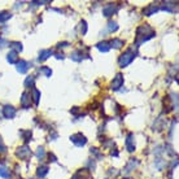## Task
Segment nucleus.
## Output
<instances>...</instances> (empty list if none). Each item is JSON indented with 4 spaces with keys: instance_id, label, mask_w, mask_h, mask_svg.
I'll return each instance as SVG.
<instances>
[{
    "instance_id": "obj_1",
    "label": "nucleus",
    "mask_w": 179,
    "mask_h": 179,
    "mask_svg": "<svg viewBox=\"0 0 179 179\" xmlns=\"http://www.w3.org/2000/svg\"><path fill=\"white\" fill-rule=\"evenodd\" d=\"M155 36V31L152 30V27L148 26V25H144V26H140L136 31V44H140L143 42L148 40V39L153 38Z\"/></svg>"
},
{
    "instance_id": "obj_2",
    "label": "nucleus",
    "mask_w": 179,
    "mask_h": 179,
    "mask_svg": "<svg viewBox=\"0 0 179 179\" xmlns=\"http://www.w3.org/2000/svg\"><path fill=\"white\" fill-rule=\"evenodd\" d=\"M134 57H135V53L133 52V49H127V51H126L123 55H121V57H119V66H121V68L127 66L128 64L134 60Z\"/></svg>"
},
{
    "instance_id": "obj_3",
    "label": "nucleus",
    "mask_w": 179,
    "mask_h": 179,
    "mask_svg": "<svg viewBox=\"0 0 179 179\" xmlns=\"http://www.w3.org/2000/svg\"><path fill=\"white\" fill-rule=\"evenodd\" d=\"M70 139H71L73 143H74L75 145H78V147H82V145H85L86 143H87V139H86L82 134H75V135H73Z\"/></svg>"
},
{
    "instance_id": "obj_4",
    "label": "nucleus",
    "mask_w": 179,
    "mask_h": 179,
    "mask_svg": "<svg viewBox=\"0 0 179 179\" xmlns=\"http://www.w3.org/2000/svg\"><path fill=\"white\" fill-rule=\"evenodd\" d=\"M122 85H123V77H122V74H117L112 82V90L117 91V90H119V87H122Z\"/></svg>"
},
{
    "instance_id": "obj_5",
    "label": "nucleus",
    "mask_w": 179,
    "mask_h": 179,
    "mask_svg": "<svg viewBox=\"0 0 179 179\" xmlns=\"http://www.w3.org/2000/svg\"><path fill=\"white\" fill-rule=\"evenodd\" d=\"M17 156L19 158H27L31 156V151L27 147H22V148H18L17 151Z\"/></svg>"
},
{
    "instance_id": "obj_6",
    "label": "nucleus",
    "mask_w": 179,
    "mask_h": 179,
    "mask_svg": "<svg viewBox=\"0 0 179 179\" xmlns=\"http://www.w3.org/2000/svg\"><path fill=\"white\" fill-rule=\"evenodd\" d=\"M126 148H127L128 152L135 151V142H134V135L133 134H128L127 139H126Z\"/></svg>"
},
{
    "instance_id": "obj_7",
    "label": "nucleus",
    "mask_w": 179,
    "mask_h": 179,
    "mask_svg": "<svg viewBox=\"0 0 179 179\" xmlns=\"http://www.w3.org/2000/svg\"><path fill=\"white\" fill-rule=\"evenodd\" d=\"M3 114H4L5 118H13V117L16 116V109L13 107H9V105H7L4 109H3Z\"/></svg>"
},
{
    "instance_id": "obj_8",
    "label": "nucleus",
    "mask_w": 179,
    "mask_h": 179,
    "mask_svg": "<svg viewBox=\"0 0 179 179\" xmlns=\"http://www.w3.org/2000/svg\"><path fill=\"white\" fill-rule=\"evenodd\" d=\"M27 69H29V64L26 62V61H24V60H19V62H17V70L19 73H26L27 71Z\"/></svg>"
},
{
    "instance_id": "obj_9",
    "label": "nucleus",
    "mask_w": 179,
    "mask_h": 179,
    "mask_svg": "<svg viewBox=\"0 0 179 179\" xmlns=\"http://www.w3.org/2000/svg\"><path fill=\"white\" fill-rule=\"evenodd\" d=\"M114 12H116V8H114L113 4H109L107 7H104V9H103V13H104L105 17H110Z\"/></svg>"
},
{
    "instance_id": "obj_10",
    "label": "nucleus",
    "mask_w": 179,
    "mask_h": 179,
    "mask_svg": "<svg viewBox=\"0 0 179 179\" xmlns=\"http://www.w3.org/2000/svg\"><path fill=\"white\" fill-rule=\"evenodd\" d=\"M157 10H158V7H157V5L151 4L149 7L144 8V9H143V13H144L145 16H151V15H153L155 12H157Z\"/></svg>"
},
{
    "instance_id": "obj_11",
    "label": "nucleus",
    "mask_w": 179,
    "mask_h": 179,
    "mask_svg": "<svg viewBox=\"0 0 179 179\" xmlns=\"http://www.w3.org/2000/svg\"><path fill=\"white\" fill-rule=\"evenodd\" d=\"M30 96H29V94H22V97H21V104H22V107L24 108H29L30 107Z\"/></svg>"
},
{
    "instance_id": "obj_12",
    "label": "nucleus",
    "mask_w": 179,
    "mask_h": 179,
    "mask_svg": "<svg viewBox=\"0 0 179 179\" xmlns=\"http://www.w3.org/2000/svg\"><path fill=\"white\" fill-rule=\"evenodd\" d=\"M7 60H8V62H9V64H16V62H17V60H18L17 52H16V51L9 52L8 56H7Z\"/></svg>"
},
{
    "instance_id": "obj_13",
    "label": "nucleus",
    "mask_w": 179,
    "mask_h": 179,
    "mask_svg": "<svg viewBox=\"0 0 179 179\" xmlns=\"http://www.w3.org/2000/svg\"><path fill=\"white\" fill-rule=\"evenodd\" d=\"M52 55V51L51 49H47V51H42L40 55H39V61H44Z\"/></svg>"
},
{
    "instance_id": "obj_14",
    "label": "nucleus",
    "mask_w": 179,
    "mask_h": 179,
    "mask_svg": "<svg viewBox=\"0 0 179 179\" xmlns=\"http://www.w3.org/2000/svg\"><path fill=\"white\" fill-rule=\"evenodd\" d=\"M31 94H33V100H34L35 105H38V103H39V97H40V92H39L36 88H33V90H31Z\"/></svg>"
},
{
    "instance_id": "obj_15",
    "label": "nucleus",
    "mask_w": 179,
    "mask_h": 179,
    "mask_svg": "<svg viewBox=\"0 0 179 179\" xmlns=\"http://www.w3.org/2000/svg\"><path fill=\"white\" fill-rule=\"evenodd\" d=\"M109 43H107V42H103V43H99L97 44V49H100L101 52H108L109 51Z\"/></svg>"
},
{
    "instance_id": "obj_16",
    "label": "nucleus",
    "mask_w": 179,
    "mask_h": 179,
    "mask_svg": "<svg viewBox=\"0 0 179 179\" xmlns=\"http://www.w3.org/2000/svg\"><path fill=\"white\" fill-rule=\"evenodd\" d=\"M123 46V42L121 40V39H113V40L110 42V46L109 47H114V48H119V47Z\"/></svg>"
},
{
    "instance_id": "obj_17",
    "label": "nucleus",
    "mask_w": 179,
    "mask_h": 179,
    "mask_svg": "<svg viewBox=\"0 0 179 179\" xmlns=\"http://www.w3.org/2000/svg\"><path fill=\"white\" fill-rule=\"evenodd\" d=\"M47 173H48V167H47V166H42V167H39V169H38V177H40V178L46 177Z\"/></svg>"
},
{
    "instance_id": "obj_18",
    "label": "nucleus",
    "mask_w": 179,
    "mask_h": 179,
    "mask_svg": "<svg viewBox=\"0 0 179 179\" xmlns=\"http://www.w3.org/2000/svg\"><path fill=\"white\" fill-rule=\"evenodd\" d=\"M0 175L3 178H9V170L7 167H0Z\"/></svg>"
},
{
    "instance_id": "obj_19",
    "label": "nucleus",
    "mask_w": 179,
    "mask_h": 179,
    "mask_svg": "<svg viewBox=\"0 0 179 179\" xmlns=\"http://www.w3.org/2000/svg\"><path fill=\"white\" fill-rule=\"evenodd\" d=\"M8 18H10V13L9 12H1L0 13V22L7 21Z\"/></svg>"
},
{
    "instance_id": "obj_20",
    "label": "nucleus",
    "mask_w": 179,
    "mask_h": 179,
    "mask_svg": "<svg viewBox=\"0 0 179 179\" xmlns=\"http://www.w3.org/2000/svg\"><path fill=\"white\" fill-rule=\"evenodd\" d=\"M10 47H12L13 49H16V51H22V44L18 43V42H13Z\"/></svg>"
},
{
    "instance_id": "obj_21",
    "label": "nucleus",
    "mask_w": 179,
    "mask_h": 179,
    "mask_svg": "<svg viewBox=\"0 0 179 179\" xmlns=\"http://www.w3.org/2000/svg\"><path fill=\"white\" fill-rule=\"evenodd\" d=\"M40 71L44 73V74H46V77H51V75H52V70L49 68H46V66H43V68L40 69Z\"/></svg>"
},
{
    "instance_id": "obj_22",
    "label": "nucleus",
    "mask_w": 179,
    "mask_h": 179,
    "mask_svg": "<svg viewBox=\"0 0 179 179\" xmlns=\"http://www.w3.org/2000/svg\"><path fill=\"white\" fill-rule=\"evenodd\" d=\"M86 31H87V25H86V22L85 21H82L80 22V33H82L83 35L86 34Z\"/></svg>"
},
{
    "instance_id": "obj_23",
    "label": "nucleus",
    "mask_w": 179,
    "mask_h": 179,
    "mask_svg": "<svg viewBox=\"0 0 179 179\" xmlns=\"http://www.w3.org/2000/svg\"><path fill=\"white\" fill-rule=\"evenodd\" d=\"M108 29H109V31H116V30L118 29V26H117L116 22H110L109 26H108Z\"/></svg>"
},
{
    "instance_id": "obj_24",
    "label": "nucleus",
    "mask_w": 179,
    "mask_h": 179,
    "mask_svg": "<svg viewBox=\"0 0 179 179\" xmlns=\"http://www.w3.org/2000/svg\"><path fill=\"white\" fill-rule=\"evenodd\" d=\"M33 85H34V78H33V77H29V78L26 79V82H25V86H26V87L31 86V87H33Z\"/></svg>"
},
{
    "instance_id": "obj_25",
    "label": "nucleus",
    "mask_w": 179,
    "mask_h": 179,
    "mask_svg": "<svg viewBox=\"0 0 179 179\" xmlns=\"http://www.w3.org/2000/svg\"><path fill=\"white\" fill-rule=\"evenodd\" d=\"M36 157L38 158H43L44 157V149L43 148H38V151H36Z\"/></svg>"
},
{
    "instance_id": "obj_26",
    "label": "nucleus",
    "mask_w": 179,
    "mask_h": 179,
    "mask_svg": "<svg viewBox=\"0 0 179 179\" xmlns=\"http://www.w3.org/2000/svg\"><path fill=\"white\" fill-rule=\"evenodd\" d=\"M1 151H3V147H1V145H0V152H1Z\"/></svg>"
},
{
    "instance_id": "obj_27",
    "label": "nucleus",
    "mask_w": 179,
    "mask_h": 179,
    "mask_svg": "<svg viewBox=\"0 0 179 179\" xmlns=\"http://www.w3.org/2000/svg\"><path fill=\"white\" fill-rule=\"evenodd\" d=\"M73 179H78V178H73Z\"/></svg>"
}]
</instances>
